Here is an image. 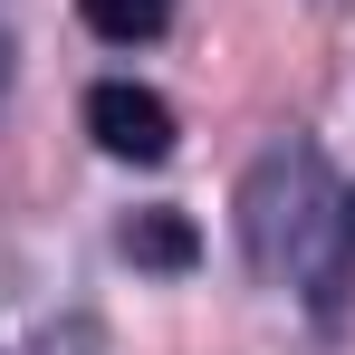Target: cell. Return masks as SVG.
<instances>
[{
    "label": "cell",
    "mask_w": 355,
    "mask_h": 355,
    "mask_svg": "<svg viewBox=\"0 0 355 355\" xmlns=\"http://www.w3.org/2000/svg\"><path fill=\"white\" fill-rule=\"evenodd\" d=\"M192 221L182 211H144V221H125V259H144V269H192Z\"/></svg>",
    "instance_id": "4"
},
{
    "label": "cell",
    "mask_w": 355,
    "mask_h": 355,
    "mask_svg": "<svg viewBox=\"0 0 355 355\" xmlns=\"http://www.w3.org/2000/svg\"><path fill=\"white\" fill-rule=\"evenodd\" d=\"M87 135L116 164H164L173 154V106L154 87H135V77H106V87H87Z\"/></svg>",
    "instance_id": "2"
},
{
    "label": "cell",
    "mask_w": 355,
    "mask_h": 355,
    "mask_svg": "<svg viewBox=\"0 0 355 355\" xmlns=\"http://www.w3.org/2000/svg\"><path fill=\"white\" fill-rule=\"evenodd\" d=\"M346 279H355V192H336V231H327V259L307 269V297H317V317H336Z\"/></svg>",
    "instance_id": "5"
},
{
    "label": "cell",
    "mask_w": 355,
    "mask_h": 355,
    "mask_svg": "<svg viewBox=\"0 0 355 355\" xmlns=\"http://www.w3.org/2000/svg\"><path fill=\"white\" fill-rule=\"evenodd\" d=\"M0 96H10V29H0Z\"/></svg>",
    "instance_id": "6"
},
{
    "label": "cell",
    "mask_w": 355,
    "mask_h": 355,
    "mask_svg": "<svg viewBox=\"0 0 355 355\" xmlns=\"http://www.w3.org/2000/svg\"><path fill=\"white\" fill-rule=\"evenodd\" d=\"M327 231H336V182H327V154L307 135H279L250 173H240V250L259 279H288V269H317L327 259Z\"/></svg>",
    "instance_id": "1"
},
{
    "label": "cell",
    "mask_w": 355,
    "mask_h": 355,
    "mask_svg": "<svg viewBox=\"0 0 355 355\" xmlns=\"http://www.w3.org/2000/svg\"><path fill=\"white\" fill-rule=\"evenodd\" d=\"M77 19L96 39H116V49H144V39L173 29V0H77Z\"/></svg>",
    "instance_id": "3"
}]
</instances>
